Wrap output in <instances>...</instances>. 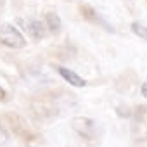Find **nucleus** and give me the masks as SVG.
<instances>
[{
  "mask_svg": "<svg viewBox=\"0 0 147 147\" xmlns=\"http://www.w3.org/2000/svg\"><path fill=\"white\" fill-rule=\"evenodd\" d=\"M130 133L137 142L147 140V104L137 106L130 123Z\"/></svg>",
  "mask_w": 147,
  "mask_h": 147,
  "instance_id": "nucleus-1",
  "label": "nucleus"
},
{
  "mask_svg": "<svg viewBox=\"0 0 147 147\" xmlns=\"http://www.w3.org/2000/svg\"><path fill=\"white\" fill-rule=\"evenodd\" d=\"M0 43L4 47H7V49L18 50V49H24L26 38L23 36V33L16 26H12L9 23H4L0 26Z\"/></svg>",
  "mask_w": 147,
  "mask_h": 147,
  "instance_id": "nucleus-2",
  "label": "nucleus"
},
{
  "mask_svg": "<svg viewBox=\"0 0 147 147\" xmlns=\"http://www.w3.org/2000/svg\"><path fill=\"white\" fill-rule=\"evenodd\" d=\"M71 128L75 130L83 140H88V142L95 140V137H97V125L90 118H83V116L73 118L71 119Z\"/></svg>",
  "mask_w": 147,
  "mask_h": 147,
  "instance_id": "nucleus-3",
  "label": "nucleus"
},
{
  "mask_svg": "<svg viewBox=\"0 0 147 147\" xmlns=\"http://www.w3.org/2000/svg\"><path fill=\"white\" fill-rule=\"evenodd\" d=\"M18 23L23 26V30L35 40H42L47 35V26L40 19H18Z\"/></svg>",
  "mask_w": 147,
  "mask_h": 147,
  "instance_id": "nucleus-4",
  "label": "nucleus"
},
{
  "mask_svg": "<svg viewBox=\"0 0 147 147\" xmlns=\"http://www.w3.org/2000/svg\"><path fill=\"white\" fill-rule=\"evenodd\" d=\"M82 14H83V18H85L87 21H90L92 24L100 26L102 30H106V31H109V33H114V31H116V30L111 26V23H107L94 7H90V5H82Z\"/></svg>",
  "mask_w": 147,
  "mask_h": 147,
  "instance_id": "nucleus-5",
  "label": "nucleus"
},
{
  "mask_svg": "<svg viewBox=\"0 0 147 147\" xmlns=\"http://www.w3.org/2000/svg\"><path fill=\"white\" fill-rule=\"evenodd\" d=\"M57 73L73 87H85L87 85V80H83L80 75H76L75 71H71L67 67H62V66H57Z\"/></svg>",
  "mask_w": 147,
  "mask_h": 147,
  "instance_id": "nucleus-6",
  "label": "nucleus"
},
{
  "mask_svg": "<svg viewBox=\"0 0 147 147\" xmlns=\"http://www.w3.org/2000/svg\"><path fill=\"white\" fill-rule=\"evenodd\" d=\"M45 26H47V30L49 31H52V33H59L61 31V26H62V21H61V18H59V14L55 12V11H49L47 14H45Z\"/></svg>",
  "mask_w": 147,
  "mask_h": 147,
  "instance_id": "nucleus-7",
  "label": "nucleus"
},
{
  "mask_svg": "<svg viewBox=\"0 0 147 147\" xmlns=\"http://www.w3.org/2000/svg\"><path fill=\"white\" fill-rule=\"evenodd\" d=\"M131 33L147 42V26H144V24H140V23H133V24H131Z\"/></svg>",
  "mask_w": 147,
  "mask_h": 147,
  "instance_id": "nucleus-8",
  "label": "nucleus"
},
{
  "mask_svg": "<svg viewBox=\"0 0 147 147\" xmlns=\"http://www.w3.org/2000/svg\"><path fill=\"white\" fill-rule=\"evenodd\" d=\"M7 140H9V135H7L5 128H4L2 125H0V145H2V144H5Z\"/></svg>",
  "mask_w": 147,
  "mask_h": 147,
  "instance_id": "nucleus-9",
  "label": "nucleus"
},
{
  "mask_svg": "<svg viewBox=\"0 0 147 147\" xmlns=\"http://www.w3.org/2000/svg\"><path fill=\"white\" fill-rule=\"evenodd\" d=\"M140 92H142V95L147 99V82H144V83H142V88H140Z\"/></svg>",
  "mask_w": 147,
  "mask_h": 147,
  "instance_id": "nucleus-10",
  "label": "nucleus"
},
{
  "mask_svg": "<svg viewBox=\"0 0 147 147\" xmlns=\"http://www.w3.org/2000/svg\"><path fill=\"white\" fill-rule=\"evenodd\" d=\"M7 99V94H5V90L0 87V100H5Z\"/></svg>",
  "mask_w": 147,
  "mask_h": 147,
  "instance_id": "nucleus-11",
  "label": "nucleus"
},
{
  "mask_svg": "<svg viewBox=\"0 0 147 147\" xmlns=\"http://www.w3.org/2000/svg\"><path fill=\"white\" fill-rule=\"evenodd\" d=\"M4 2H5V0H0V7H2V4H4Z\"/></svg>",
  "mask_w": 147,
  "mask_h": 147,
  "instance_id": "nucleus-12",
  "label": "nucleus"
},
{
  "mask_svg": "<svg viewBox=\"0 0 147 147\" xmlns=\"http://www.w3.org/2000/svg\"><path fill=\"white\" fill-rule=\"evenodd\" d=\"M67 2H71V0H67Z\"/></svg>",
  "mask_w": 147,
  "mask_h": 147,
  "instance_id": "nucleus-13",
  "label": "nucleus"
}]
</instances>
